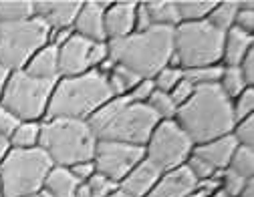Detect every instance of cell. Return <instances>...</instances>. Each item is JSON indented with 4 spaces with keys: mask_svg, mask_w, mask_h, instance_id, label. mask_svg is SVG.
<instances>
[{
    "mask_svg": "<svg viewBox=\"0 0 254 197\" xmlns=\"http://www.w3.org/2000/svg\"><path fill=\"white\" fill-rule=\"evenodd\" d=\"M111 98L113 93L109 89L107 75L97 69L77 77H61L55 85L45 119L87 121Z\"/></svg>",
    "mask_w": 254,
    "mask_h": 197,
    "instance_id": "4",
    "label": "cell"
},
{
    "mask_svg": "<svg viewBox=\"0 0 254 197\" xmlns=\"http://www.w3.org/2000/svg\"><path fill=\"white\" fill-rule=\"evenodd\" d=\"M232 109H234V119H236V123L252 115V111H254V89H252V87L244 89V91L234 98V101H232Z\"/></svg>",
    "mask_w": 254,
    "mask_h": 197,
    "instance_id": "34",
    "label": "cell"
},
{
    "mask_svg": "<svg viewBox=\"0 0 254 197\" xmlns=\"http://www.w3.org/2000/svg\"><path fill=\"white\" fill-rule=\"evenodd\" d=\"M238 69L242 71L244 81L248 83V87H252V83H254V49H250V50L246 52V56L242 58V62H240Z\"/></svg>",
    "mask_w": 254,
    "mask_h": 197,
    "instance_id": "44",
    "label": "cell"
},
{
    "mask_svg": "<svg viewBox=\"0 0 254 197\" xmlns=\"http://www.w3.org/2000/svg\"><path fill=\"white\" fill-rule=\"evenodd\" d=\"M186 197H208V195H206V193H204V191H202V189H200V187L196 185V189H194L192 193H188Z\"/></svg>",
    "mask_w": 254,
    "mask_h": 197,
    "instance_id": "49",
    "label": "cell"
},
{
    "mask_svg": "<svg viewBox=\"0 0 254 197\" xmlns=\"http://www.w3.org/2000/svg\"><path fill=\"white\" fill-rule=\"evenodd\" d=\"M8 151H10V139H6L4 135H0V161L6 157Z\"/></svg>",
    "mask_w": 254,
    "mask_h": 197,
    "instance_id": "46",
    "label": "cell"
},
{
    "mask_svg": "<svg viewBox=\"0 0 254 197\" xmlns=\"http://www.w3.org/2000/svg\"><path fill=\"white\" fill-rule=\"evenodd\" d=\"M186 167L190 169V173H192V175L196 177V181L210 179V177H214V173H216V169L210 165V163H206L202 157H198V155H194V153L188 157Z\"/></svg>",
    "mask_w": 254,
    "mask_h": 197,
    "instance_id": "37",
    "label": "cell"
},
{
    "mask_svg": "<svg viewBox=\"0 0 254 197\" xmlns=\"http://www.w3.org/2000/svg\"><path fill=\"white\" fill-rule=\"evenodd\" d=\"M111 2H101V0H89L83 2L77 20L73 24L75 35L85 37L95 43H107L105 35V10Z\"/></svg>",
    "mask_w": 254,
    "mask_h": 197,
    "instance_id": "13",
    "label": "cell"
},
{
    "mask_svg": "<svg viewBox=\"0 0 254 197\" xmlns=\"http://www.w3.org/2000/svg\"><path fill=\"white\" fill-rule=\"evenodd\" d=\"M69 171L81 181V183H85V181H89L95 173H97V169H95V163L93 161H83V163H77V165H73V167H69Z\"/></svg>",
    "mask_w": 254,
    "mask_h": 197,
    "instance_id": "42",
    "label": "cell"
},
{
    "mask_svg": "<svg viewBox=\"0 0 254 197\" xmlns=\"http://www.w3.org/2000/svg\"><path fill=\"white\" fill-rule=\"evenodd\" d=\"M81 6L83 2H79V0H37L35 14L45 20L51 30L73 28Z\"/></svg>",
    "mask_w": 254,
    "mask_h": 197,
    "instance_id": "14",
    "label": "cell"
},
{
    "mask_svg": "<svg viewBox=\"0 0 254 197\" xmlns=\"http://www.w3.org/2000/svg\"><path fill=\"white\" fill-rule=\"evenodd\" d=\"M218 179H220V191L224 193L226 197H238L240 191L244 189L246 181L244 177H240L238 173H234L232 169H222V171H216Z\"/></svg>",
    "mask_w": 254,
    "mask_h": 197,
    "instance_id": "32",
    "label": "cell"
},
{
    "mask_svg": "<svg viewBox=\"0 0 254 197\" xmlns=\"http://www.w3.org/2000/svg\"><path fill=\"white\" fill-rule=\"evenodd\" d=\"M232 135L236 139L238 145H244V147H254V117H246L242 121H238L234 125V131Z\"/></svg>",
    "mask_w": 254,
    "mask_h": 197,
    "instance_id": "36",
    "label": "cell"
},
{
    "mask_svg": "<svg viewBox=\"0 0 254 197\" xmlns=\"http://www.w3.org/2000/svg\"><path fill=\"white\" fill-rule=\"evenodd\" d=\"M182 79H184V69H180V67H172V64H168L166 69H162L160 73L153 77V85H155L157 91L170 93Z\"/></svg>",
    "mask_w": 254,
    "mask_h": 197,
    "instance_id": "33",
    "label": "cell"
},
{
    "mask_svg": "<svg viewBox=\"0 0 254 197\" xmlns=\"http://www.w3.org/2000/svg\"><path fill=\"white\" fill-rule=\"evenodd\" d=\"M10 77V71L6 67L0 64V101H2V93H4V87H6V81Z\"/></svg>",
    "mask_w": 254,
    "mask_h": 197,
    "instance_id": "45",
    "label": "cell"
},
{
    "mask_svg": "<svg viewBox=\"0 0 254 197\" xmlns=\"http://www.w3.org/2000/svg\"><path fill=\"white\" fill-rule=\"evenodd\" d=\"M238 197H254V177L246 181V185H244V189L240 191Z\"/></svg>",
    "mask_w": 254,
    "mask_h": 197,
    "instance_id": "47",
    "label": "cell"
},
{
    "mask_svg": "<svg viewBox=\"0 0 254 197\" xmlns=\"http://www.w3.org/2000/svg\"><path fill=\"white\" fill-rule=\"evenodd\" d=\"M28 75H33L37 79H47V81H59V47L47 45L43 47L24 69Z\"/></svg>",
    "mask_w": 254,
    "mask_h": 197,
    "instance_id": "21",
    "label": "cell"
},
{
    "mask_svg": "<svg viewBox=\"0 0 254 197\" xmlns=\"http://www.w3.org/2000/svg\"><path fill=\"white\" fill-rule=\"evenodd\" d=\"M97 137L83 119H45L41 123L39 147L51 157L55 167H73L93 161Z\"/></svg>",
    "mask_w": 254,
    "mask_h": 197,
    "instance_id": "5",
    "label": "cell"
},
{
    "mask_svg": "<svg viewBox=\"0 0 254 197\" xmlns=\"http://www.w3.org/2000/svg\"><path fill=\"white\" fill-rule=\"evenodd\" d=\"M135 10L137 2L133 0H119V2H111L105 10V35L107 43L125 39L131 32H135Z\"/></svg>",
    "mask_w": 254,
    "mask_h": 197,
    "instance_id": "15",
    "label": "cell"
},
{
    "mask_svg": "<svg viewBox=\"0 0 254 197\" xmlns=\"http://www.w3.org/2000/svg\"><path fill=\"white\" fill-rule=\"evenodd\" d=\"M151 16L145 8V2H137V10H135V32H143L147 28H151Z\"/></svg>",
    "mask_w": 254,
    "mask_h": 197,
    "instance_id": "43",
    "label": "cell"
},
{
    "mask_svg": "<svg viewBox=\"0 0 254 197\" xmlns=\"http://www.w3.org/2000/svg\"><path fill=\"white\" fill-rule=\"evenodd\" d=\"M234 26L244 30V32H248V35H252L254 32V8H240L238 6Z\"/></svg>",
    "mask_w": 254,
    "mask_h": 197,
    "instance_id": "41",
    "label": "cell"
},
{
    "mask_svg": "<svg viewBox=\"0 0 254 197\" xmlns=\"http://www.w3.org/2000/svg\"><path fill=\"white\" fill-rule=\"evenodd\" d=\"M79 185L81 181L69 171V167H53L39 195L41 197H77Z\"/></svg>",
    "mask_w": 254,
    "mask_h": 197,
    "instance_id": "20",
    "label": "cell"
},
{
    "mask_svg": "<svg viewBox=\"0 0 254 197\" xmlns=\"http://www.w3.org/2000/svg\"><path fill=\"white\" fill-rule=\"evenodd\" d=\"M224 35L226 32L218 30L208 20L180 22L174 28V56L170 64L184 71L216 67L222 62Z\"/></svg>",
    "mask_w": 254,
    "mask_h": 197,
    "instance_id": "6",
    "label": "cell"
},
{
    "mask_svg": "<svg viewBox=\"0 0 254 197\" xmlns=\"http://www.w3.org/2000/svg\"><path fill=\"white\" fill-rule=\"evenodd\" d=\"M51 43V26L37 14L18 22H0V64L10 73L24 71L43 47Z\"/></svg>",
    "mask_w": 254,
    "mask_h": 197,
    "instance_id": "8",
    "label": "cell"
},
{
    "mask_svg": "<svg viewBox=\"0 0 254 197\" xmlns=\"http://www.w3.org/2000/svg\"><path fill=\"white\" fill-rule=\"evenodd\" d=\"M55 163L41 149H12L0 161L2 197H35L53 171Z\"/></svg>",
    "mask_w": 254,
    "mask_h": 197,
    "instance_id": "7",
    "label": "cell"
},
{
    "mask_svg": "<svg viewBox=\"0 0 254 197\" xmlns=\"http://www.w3.org/2000/svg\"><path fill=\"white\" fill-rule=\"evenodd\" d=\"M143 159H145V147L119 143V141H97L93 163L97 173L109 177L115 183H121L123 177Z\"/></svg>",
    "mask_w": 254,
    "mask_h": 197,
    "instance_id": "12",
    "label": "cell"
},
{
    "mask_svg": "<svg viewBox=\"0 0 254 197\" xmlns=\"http://www.w3.org/2000/svg\"><path fill=\"white\" fill-rule=\"evenodd\" d=\"M20 123H22V121H20L12 111H8L6 107L0 105V135H4L6 139H10L12 133L16 131V127H18Z\"/></svg>",
    "mask_w": 254,
    "mask_h": 197,
    "instance_id": "38",
    "label": "cell"
},
{
    "mask_svg": "<svg viewBox=\"0 0 254 197\" xmlns=\"http://www.w3.org/2000/svg\"><path fill=\"white\" fill-rule=\"evenodd\" d=\"M109 58L115 64L133 71L141 79H153L166 69L174 56V28L151 26L143 32L109 41Z\"/></svg>",
    "mask_w": 254,
    "mask_h": 197,
    "instance_id": "3",
    "label": "cell"
},
{
    "mask_svg": "<svg viewBox=\"0 0 254 197\" xmlns=\"http://www.w3.org/2000/svg\"><path fill=\"white\" fill-rule=\"evenodd\" d=\"M218 85L230 101H234L244 89H248V83L244 81V75L238 67H224L222 69V77H220Z\"/></svg>",
    "mask_w": 254,
    "mask_h": 197,
    "instance_id": "28",
    "label": "cell"
},
{
    "mask_svg": "<svg viewBox=\"0 0 254 197\" xmlns=\"http://www.w3.org/2000/svg\"><path fill=\"white\" fill-rule=\"evenodd\" d=\"M109 197H131V195H127L125 191H121V189H117V191H115V193H111Z\"/></svg>",
    "mask_w": 254,
    "mask_h": 197,
    "instance_id": "50",
    "label": "cell"
},
{
    "mask_svg": "<svg viewBox=\"0 0 254 197\" xmlns=\"http://www.w3.org/2000/svg\"><path fill=\"white\" fill-rule=\"evenodd\" d=\"M162 173L164 171L157 165H153L149 159H143L123 177V181L119 183V189L131 197H147L149 191L155 187V183L160 181Z\"/></svg>",
    "mask_w": 254,
    "mask_h": 197,
    "instance_id": "16",
    "label": "cell"
},
{
    "mask_svg": "<svg viewBox=\"0 0 254 197\" xmlns=\"http://www.w3.org/2000/svg\"><path fill=\"white\" fill-rule=\"evenodd\" d=\"M0 197H2V187H0Z\"/></svg>",
    "mask_w": 254,
    "mask_h": 197,
    "instance_id": "52",
    "label": "cell"
},
{
    "mask_svg": "<svg viewBox=\"0 0 254 197\" xmlns=\"http://www.w3.org/2000/svg\"><path fill=\"white\" fill-rule=\"evenodd\" d=\"M228 169H232L234 173H238L244 179H252L254 177V147L238 145L230 159Z\"/></svg>",
    "mask_w": 254,
    "mask_h": 197,
    "instance_id": "29",
    "label": "cell"
},
{
    "mask_svg": "<svg viewBox=\"0 0 254 197\" xmlns=\"http://www.w3.org/2000/svg\"><path fill=\"white\" fill-rule=\"evenodd\" d=\"M222 69L224 67H220V64H216V67H202V69H188V71H184V77L194 87L216 85L222 77Z\"/></svg>",
    "mask_w": 254,
    "mask_h": 197,
    "instance_id": "31",
    "label": "cell"
},
{
    "mask_svg": "<svg viewBox=\"0 0 254 197\" xmlns=\"http://www.w3.org/2000/svg\"><path fill=\"white\" fill-rule=\"evenodd\" d=\"M89 185V191L93 197H109L111 193H115L119 189V183L111 181L109 177L101 175V173H95L89 181H85Z\"/></svg>",
    "mask_w": 254,
    "mask_h": 197,
    "instance_id": "35",
    "label": "cell"
},
{
    "mask_svg": "<svg viewBox=\"0 0 254 197\" xmlns=\"http://www.w3.org/2000/svg\"><path fill=\"white\" fill-rule=\"evenodd\" d=\"M196 185H198L196 177L190 173L186 165H182L178 169L164 171L160 181L155 183V187L149 191L147 197H186L188 193L196 189Z\"/></svg>",
    "mask_w": 254,
    "mask_h": 197,
    "instance_id": "17",
    "label": "cell"
},
{
    "mask_svg": "<svg viewBox=\"0 0 254 197\" xmlns=\"http://www.w3.org/2000/svg\"><path fill=\"white\" fill-rule=\"evenodd\" d=\"M77 197H93L91 191H89V185L87 183H81L79 189H77Z\"/></svg>",
    "mask_w": 254,
    "mask_h": 197,
    "instance_id": "48",
    "label": "cell"
},
{
    "mask_svg": "<svg viewBox=\"0 0 254 197\" xmlns=\"http://www.w3.org/2000/svg\"><path fill=\"white\" fill-rule=\"evenodd\" d=\"M254 49V39L248 32L232 26L224 35V50H222V62L224 67H240L246 52Z\"/></svg>",
    "mask_w": 254,
    "mask_h": 197,
    "instance_id": "19",
    "label": "cell"
},
{
    "mask_svg": "<svg viewBox=\"0 0 254 197\" xmlns=\"http://www.w3.org/2000/svg\"><path fill=\"white\" fill-rule=\"evenodd\" d=\"M35 197H41V195H35Z\"/></svg>",
    "mask_w": 254,
    "mask_h": 197,
    "instance_id": "53",
    "label": "cell"
},
{
    "mask_svg": "<svg viewBox=\"0 0 254 197\" xmlns=\"http://www.w3.org/2000/svg\"><path fill=\"white\" fill-rule=\"evenodd\" d=\"M35 16V0H0V22H18Z\"/></svg>",
    "mask_w": 254,
    "mask_h": 197,
    "instance_id": "26",
    "label": "cell"
},
{
    "mask_svg": "<svg viewBox=\"0 0 254 197\" xmlns=\"http://www.w3.org/2000/svg\"><path fill=\"white\" fill-rule=\"evenodd\" d=\"M192 151V139L174 119H164L157 123L149 141L145 143V159H149L162 171H172L186 165Z\"/></svg>",
    "mask_w": 254,
    "mask_h": 197,
    "instance_id": "10",
    "label": "cell"
},
{
    "mask_svg": "<svg viewBox=\"0 0 254 197\" xmlns=\"http://www.w3.org/2000/svg\"><path fill=\"white\" fill-rule=\"evenodd\" d=\"M174 121L186 131L194 145L230 135L236 125L232 101L218 83L196 87L194 95L178 107Z\"/></svg>",
    "mask_w": 254,
    "mask_h": 197,
    "instance_id": "1",
    "label": "cell"
},
{
    "mask_svg": "<svg viewBox=\"0 0 254 197\" xmlns=\"http://www.w3.org/2000/svg\"><path fill=\"white\" fill-rule=\"evenodd\" d=\"M153 91H155L153 79H141V81L135 85V89H133L129 95H127V97H129L133 103H147L149 97L153 95Z\"/></svg>",
    "mask_w": 254,
    "mask_h": 197,
    "instance_id": "40",
    "label": "cell"
},
{
    "mask_svg": "<svg viewBox=\"0 0 254 197\" xmlns=\"http://www.w3.org/2000/svg\"><path fill=\"white\" fill-rule=\"evenodd\" d=\"M214 197H226V195H224V193H222V191H218V193H216Z\"/></svg>",
    "mask_w": 254,
    "mask_h": 197,
    "instance_id": "51",
    "label": "cell"
},
{
    "mask_svg": "<svg viewBox=\"0 0 254 197\" xmlns=\"http://www.w3.org/2000/svg\"><path fill=\"white\" fill-rule=\"evenodd\" d=\"M236 12H238V0H224V2H216L214 10L210 12V16L206 20L212 26H216L218 30L226 32L234 26Z\"/></svg>",
    "mask_w": 254,
    "mask_h": 197,
    "instance_id": "27",
    "label": "cell"
},
{
    "mask_svg": "<svg viewBox=\"0 0 254 197\" xmlns=\"http://www.w3.org/2000/svg\"><path fill=\"white\" fill-rule=\"evenodd\" d=\"M180 22H200L210 16L216 0H176Z\"/></svg>",
    "mask_w": 254,
    "mask_h": 197,
    "instance_id": "24",
    "label": "cell"
},
{
    "mask_svg": "<svg viewBox=\"0 0 254 197\" xmlns=\"http://www.w3.org/2000/svg\"><path fill=\"white\" fill-rule=\"evenodd\" d=\"M162 119L147 103H133L129 97H113L87 123L99 141H119L145 147Z\"/></svg>",
    "mask_w": 254,
    "mask_h": 197,
    "instance_id": "2",
    "label": "cell"
},
{
    "mask_svg": "<svg viewBox=\"0 0 254 197\" xmlns=\"http://www.w3.org/2000/svg\"><path fill=\"white\" fill-rule=\"evenodd\" d=\"M105 75H107V83H109V89H111L113 97H127L135 89V85L141 81L139 75L121 67V64H113V69Z\"/></svg>",
    "mask_w": 254,
    "mask_h": 197,
    "instance_id": "23",
    "label": "cell"
},
{
    "mask_svg": "<svg viewBox=\"0 0 254 197\" xmlns=\"http://www.w3.org/2000/svg\"><path fill=\"white\" fill-rule=\"evenodd\" d=\"M194 91H196V87L184 77V79L170 91V97H172V101H174L178 107H182V105L188 101V98L194 95Z\"/></svg>",
    "mask_w": 254,
    "mask_h": 197,
    "instance_id": "39",
    "label": "cell"
},
{
    "mask_svg": "<svg viewBox=\"0 0 254 197\" xmlns=\"http://www.w3.org/2000/svg\"><path fill=\"white\" fill-rule=\"evenodd\" d=\"M109 58L107 43H95L85 37L73 35L65 45L59 47V75L77 77L101 67Z\"/></svg>",
    "mask_w": 254,
    "mask_h": 197,
    "instance_id": "11",
    "label": "cell"
},
{
    "mask_svg": "<svg viewBox=\"0 0 254 197\" xmlns=\"http://www.w3.org/2000/svg\"><path fill=\"white\" fill-rule=\"evenodd\" d=\"M57 81L37 79L26 71L10 73L0 105L12 111L20 121H45Z\"/></svg>",
    "mask_w": 254,
    "mask_h": 197,
    "instance_id": "9",
    "label": "cell"
},
{
    "mask_svg": "<svg viewBox=\"0 0 254 197\" xmlns=\"http://www.w3.org/2000/svg\"><path fill=\"white\" fill-rule=\"evenodd\" d=\"M238 143L234 139V135H224V137H218V139H212L208 143H202V145H194V155L202 157L206 163L216 169V171H222V169H228L230 165V159L236 151Z\"/></svg>",
    "mask_w": 254,
    "mask_h": 197,
    "instance_id": "18",
    "label": "cell"
},
{
    "mask_svg": "<svg viewBox=\"0 0 254 197\" xmlns=\"http://www.w3.org/2000/svg\"><path fill=\"white\" fill-rule=\"evenodd\" d=\"M145 8L151 16L153 26H170L176 28L180 24V14L176 0H149L145 2Z\"/></svg>",
    "mask_w": 254,
    "mask_h": 197,
    "instance_id": "22",
    "label": "cell"
},
{
    "mask_svg": "<svg viewBox=\"0 0 254 197\" xmlns=\"http://www.w3.org/2000/svg\"><path fill=\"white\" fill-rule=\"evenodd\" d=\"M41 123L43 121H22L10 137L12 149H35L41 141Z\"/></svg>",
    "mask_w": 254,
    "mask_h": 197,
    "instance_id": "25",
    "label": "cell"
},
{
    "mask_svg": "<svg viewBox=\"0 0 254 197\" xmlns=\"http://www.w3.org/2000/svg\"><path fill=\"white\" fill-rule=\"evenodd\" d=\"M147 105L155 111V115L160 117L162 121L164 119H176V113H178V105L172 101L170 93H164V91H153V95L149 97Z\"/></svg>",
    "mask_w": 254,
    "mask_h": 197,
    "instance_id": "30",
    "label": "cell"
}]
</instances>
